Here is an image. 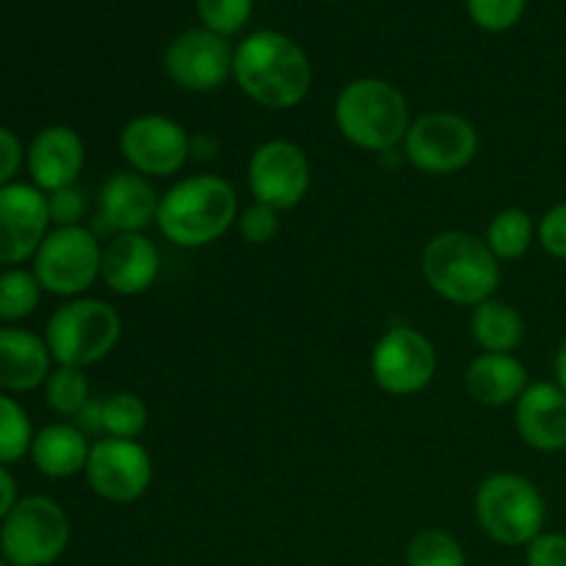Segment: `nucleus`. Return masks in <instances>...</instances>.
Masks as SVG:
<instances>
[{
    "label": "nucleus",
    "instance_id": "32",
    "mask_svg": "<svg viewBox=\"0 0 566 566\" xmlns=\"http://www.w3.org/2000/svg\"><path fill=\"white\" fill-rule=\"evenodd\" d=\"M238 227H241V235L249 247H265V243L274 241L282 230L280 210L254 202L243 210L241 219H238Z\"/></svg>",
    "mask_w": 566,
    "mask_h": 566
},
{
    "label": "nucleus",
    "instance_id": "36",
    "mask_svg": "<svg viewBox=\"0 0 566 566\" xmlns=\"http://www.w3.org/2000/svg\"><path fill=\"white\" fill-rule=\"evenodd\" d=\"M25 164V147L9 127H0V188L14 182L17 171Z\"/></svg>",
    "mask_w": 566,
    "mask_h": 566
},
{
    "label": "nucleus",
    "instance_id": "15",
    "mask_svg": "<svg viewBox=\"0 0 566 566\" xmlns=\"http://www.w3.org/2000/svg\"><path fill=\"white\" fill-rule=\"evenodd\" d=\"M48 232V193L28 182L0 188V265L14 269L33 260Z\"/></svg>",
    "mask_w": 566,
    "mask_h": 566
},
{
    "label": "nucleus",
    "instance_id": "10",
    "mask_svg": "<svg viewBox=\"0 0 566 566\" xmlns=\"http://www.w3.org/2000/svg\"><path fill=\"white\" fill-rule=\"evenodd\" d=\"M437 374V348L420 329L396 324L379 337L370 354V376L387 396H418Z\"/></svg>",
    "mask_w": 566,
    "mask_h": 566
},
{
    "label": "nucleus",
    "instance_id": "9",
    "mask_svg": "<svg viewBox=\"0 0 566 566\" xmlns=\"http://www.w3.org/2000/svg\"><path fill=\"white\" fill-rule=\"evenodd\" d=\"M479 153V130L453 111H429L409 125L403 158L426 175L448 177L473 164Z\"/></svg>",
    "mask_w": 566,
    "mask_h": 566
},
{
    "label": "nucleus",
    "instance_id": "31",
    "mask_svg": "<svg viewBox=\"0 0 566 566\" xmlns=\"http://www.w3.org/2000/svg\"><path fill=\"white\" fill-rule=\"evenodd\" d=\"M528 0H468V14L481 31H512L525 14Z\"/></svg>",
    "mask_w": 566,
    "mask_h": 566
},
{
    "label": "nucleus",
    "instance_id": "23",
    "mask_svg": "<svg viewBox=\"0 0 566 566\" xmlns=\"http://www.w3.org/2000/svg\"><path fill=\"white\" fill-rule=\"evenodd\" d=\"M473 340L490 354H512L523 343L525 324L523 315L501 298H486L479 307H473L470 318Z\"/></svg>",
    "mask_w": 566,
    "mask_h": 566
},
{
    "label": "nucleus",
    "instance_id": "4",
    "mask_svg": "<svg viewBox=\"0 0 566 566\" xmlns=\"http://www.w3.org/2000/svg\"><path fill=\"white\" fill-rule=\"evenodd\" d=\"M340 136L365 153H390L407 138L409 103L401 88L381 77H357L335 99Z\"/></svg>",
    "mask_w": 566,
    "mask_h": 566
},
{
    "label": "nucleus",
    "instance_id": "6",
    "mask_svg": "<svg viewBox=\"0 0 566 566\" xmlns=\"http://www.w3.org/2000/svg\"><path fill=\"white\" fill-rule=\"evenodd\" d=\"M122 337V318L103 298L77 296L61 304L44 326V343L55 365L88 368L108 357Z\"/></svg>",
    "mask_w": 566,
    "mask_h": 566
},
{
    "label": "nucleus",
    "instance_id": "3",
    "mask_svg": "<svg viewBox=\"0 0 566 566\" xmlns=\"http://www.w3.org/2000/svg\"><path fill=\"white\" fill-rule=\"evenodd\" d=\"M420 269L437 296L462 307H479L486 298H495L501 285V260L473 232L448 230L431 238Z\"/></svg>",
    "mask_w": 566,
    "mask_h": 566
},
{
    "label": "nucleus",
    "instance_id": "26",
    "mask_svg": "<svg viewBox=\"0 0 566 566\" xmlns=\"http://www.w3.org/2000/svg\"><path fill=\"white\" fill-rule=\"evenodd\" d=\"M42 285H39L36 274L28 269H6L0 274V321L11 324V321H22L39 307L42 298Z\"/></svg>",
    "mask_w": 566,
    "mask_h": 566
},
{
    "label": "nucleus",
    "instance_id": "13",
    "mask_svg": "<svg viewBox=\"0 0 566 566\" xmlns=\"http://www.w3.org/2000/svg\"><path fill=\"white\" fill-rule=\"evenodd\" d=\"M86 484L108 503H133L153 484V457L138 440L103 437L92 446L86 462Z\"/></svg>",
    "mask_w": 566,
    "mask_h": 566
},
{
    "label": "nucleus",
    "instance_id": "16",
    "mask_svg": "<svg viewBox=\"0 0 566 566\" xmlns=\"http://www.w3.org/2000/svg\"><path fill=\"white\" fill-rule=\"evenodd\" d=\"M97 205L99 230L111 232L114 238L147 230L158 219L160 197L155 193L149 177L138 171H116L99 188Z\"/></svg>",
    "mask_w": 566,
    "mask_h": 566
},
{
    "label": "nucleus",
    "instance_id": "41",
    "mask_svg": "<svg viewBox=\"0 0 566 566\" xmlns=\"http://www.w3.org/2000/svg\"><path fill=\"white\" fill-rule=\"evenodd\" d=\"M0 566H11V564H9V562H6V558H3V556H0Z\"/></svg>",
    "mask_w": 566,
    "mask_h": 566
},
{
    "label": "nucleus",
    "instance_id": "19",
    "mask_svg": "<svg viewBox=\"0 0 566 566\" xmlns=\"http://www.w3.org/2000/svg\"><path fill=\"white\" fill-rule=\"evenodd\" d=\"M160 274V252L144 232L114 235L103 247L99 280L116 296H142Z\"/></svg>",
    "mask_w": 566,
    "mask_h": 566
},
{
    "label": "nucleus",
    "instance_id": "22",
    "mask_svg": "<svg viewBox=\"0 0 566 566\" xmlns=\"http://www.w3.org/2000/svg\"><path fill=\"white\" fill-rule=\"evenodd\" d=\"M88 437L75 423H50L33 434L31 462L48 479H72L88 462Z\"/></svg>",
    "mask_w": 566,
    "mask_h": 566
},
{
    "label": "nucleus",
    "instance_id": "2",
    "mask_svg": "<svg viewBox=\"0 0 566 566\" xmlns=\"http://www.w3.org/2000/svg\"><path fill=\"white\" fill-rule=\"evenodd\" d=\"M238 219V193L224 177L191 175L177 180L160 197V235L182 249L210 247L219 241Z\"/></svg>",
    "mask_w": 566,
    "mask_h": 566
},
{
    "label": "nucleus",
    "instance_id": "29",
    "mask_svg": "<svg viewBox=\"0 0 566 566\" xmlns=\"http://www.w3.org/2000/svg\"><path fill=\"white\" fill-rule=\"evenodd\" d=\"M33 429L25 409L11 396H0V464L20 462L31 453Z\"/></svg>",
    "mask_w": 566,
    "mask_h": 566
},
{
    "label": "nucleus",
    "instance_id": "35",
    "mask_svg": "<svg viewBox=\"0 0 566 566\" xmlns=\"http://www.w3.org/2000/svg\"><path fill=\"white\" fill-rule=\"evenodd\" d=\"M525 566H566V534L542 531L525 547Z\"/></svg>",
    "mask_w": 566,
    "mask_h": 566
},
{
    "label": "nucleus",
    "instance_id": "1",
    "mask_svg": "<svg viewBox=\"0 0 566 566\" xmlns=\"http://www.w3.org/2000/svg\"><path fill=\"white\" fill-rule=\"evenodd\" d=\"M232 77L263 108L291 111L313 88V64L285 33L254 31L235 48Z\"/></svg>",
    "mask_w": 566,
    "mask_h": 566
},
{
    "label": "nucleus",
    "instance_id": "18",
    "mask_svg": "<svg viewBox=\"0 0 566 566\" xmlns=\"http://www.w3.org/2000/svg\"><path fill=\"white\" fill-rule=\"evenodd\" d=\"M520 440L542 453L566 448V392L556 381H534L514 403Z\"/></svg>",
    "mask_w": 566,
    "mask_h": 566
},
{
    "label": "nucleus",
    "instance_id": "37",
    "mask_svg": "<svg viewBox=\"0 0 566 566\" xmlns=\"http://www.w3.org/2000/svg\"><path fill=\"white\" fill-rule=\"evenodd\" d=\"M75 426L86 437L105 434L103 431V401H99V398H88L86 407L75 415Z\"/></svg>",
    "mask_w": 566,
    "mask_h": 566
},
{
    "label": "nucleus",
    "instance_id": "11",
    "mask_svg": "<svg viewBox=\"0 0 566 566\" xmlns=\"http://www.w3.org/2000/svg\"><path fill=\"white\" fill-rule=\"evenodd\" d=\"M247 177L254 202L269 205L282 213L304 202L313 182V166L298 144L287 138H271L252 153Z\"/></svg>",
    "mask_w": 566,
    "mask_h": 566
},
{
    "label": "nucleus",
    "instance_id": "8",
    "mask_svg": "<svg viewBox=\"0 0 566 566\" xmlns=\"http://www.w3.org/2000/svg\"><path fill=\"white\" fill-rule=\"evenodd\" d=\"M103 269V247L97 235L77 227H55L48 232L39 252L33 254V274L42 291L53 296L77 298L99 280Z\"/></svg>",
    "mask_w": 566,
    "mask_h": 566
},
{
    "label": "nucleus",
    "instance_id": "5",
    "mask_svg": "<svg viewBox=\"0 0 566 566\" xmlns=\"http://www.w3.org/2000/svg\"><path fill=\"white\" fill-rule=\"evenodd\" d=\"M473 512L479 528L497 545L528 547L545 531V497L520 473H492L481 481Z\"/></svg>",
    "mask_w": 566,
    "mask_h": 566
},
{
    "label": "nucleus",
    "instance_id": "12",
    "mask_svg": "<svg viewBox=\"0 0 566 566\" xmlns=\"http://www.w3.org/2000/svg\"><path fill=\"white\" fill-rule=\"evenodd\" d=\"M119 153L144 177L177 175L191 158V136L180 122L164 114L133 116L119 133Z\"/></svg>",
    "mask_w": 566,
    "mask_h": 566
},
{
    "label": "nucleus",
    "instance_id": "30",
    "mask_svg": "<svg viewBox=\"0 0 566 566\" xmlns=\"http://www.w3.org/2000/svg\"><path fill=\"white\" fill-rule=\"evenodd\" d=\"M202 28L219 36H235L252 17V0H197Z\"/></svg>",
    "mask_w": 566,
    "mask_h": 566
},
{
    "label": "nucleus",
    "instance_id": "38",
    "mask_svg": "<svg viewBox=\"0 0 566 566\" xmlns=\"http://www.w3.org/2000/svg\"><path fill=\"white\" fill-rule=\"evenodd\" d=\"M17 501H20V497H17L14 479H11L9 470H6L3 464H0V523H3L6 514H9L11 509H14Z\"/></svg>",
    "mask_w": 566,
    "mask_h": 566
},
{
    "label": "nucleus",
    "instance_id": "20",
    "mask_svg": "<svg viewBox=\"0 0 566 566\" xmlns=\"http://www.w3.org/2000/svg\"><path fill=\"white\" fill-rule=\"evenodd\" d=\"M50 348L44 337L17 326L0 329V390H36L50 376Z\"/></svg>",
    "mask_w": 566,
    "mask_h": 566
},
{
    "label": "nucleus",
    "instance_id": "17",
    "mask_svg": "<svg viewBox=\"0 0 566 566\" xmlns=\"http://www.w3.org/2000/svg\"><path fill=\"white\" fill-rule=\"evenodd\" d=\"M86 164L83 138L66 125H48L33 136L25 149V166L39 191L53 193L75 186Z\"/></svg>",
    "mask_w": 566,
    "mask_h": 566
},
{
    "label": "nucleus",
    "instance_id": "28",
    "mask_svg": "<svg viewBox=\"0 0 566 566\" xmlns=\"http://www.w3.org/2000/svg\"><path fill=\"white\" fill-rule=\"evenodd\" d=\"M407 566H468V556L453 534L426 528L407 545Z\"/></svg>",
    "mask_w": 566,
    "mask_h": 566
},
{
    "label": "nucleus",
    "instance_id": "21",
    "mask_svg": "<svg viewBox=\"0 0 566 566\" xmlns=\"http://www.w3.org/2000/svg\"><path fill=\"white\" fill-rule=\"evenodd\" d=\"M528 370L514 354H479L464 374V387L470 398L484 407H509L517 403L528 387Z\"/></svg>",
    "mask_w": 566,
    "mask_h": 566
},
{
    "label": "nucleus",
    "instance_id": "33",
    "mask_svg": "<svg viewBox=\"0 0 566 566\" xmlns=\"http://www.w3.org/2000/svg\"><path fill=\"white\" fill-rule=\"evenodd\" d=\"M48 213H50V224L77 227L83 216H86V197H83L81 188L75 186L48 193Z\"/></svg>",
    "mask_w": 566,
    "mask_h": 566
},
{
    "label": "nucleus",
    "instance_id": "27",
    "mask_svg": "<svg viewBox=\"0 0 566 566\" xmlns=\"http://www.w3.org/2000/svg\"><path fill=\"white\" fill-rule=\"evenodd\" d=\"M88 398H92V390H88V379L83 368L59 365L55 370H50L48 381H44V401L55 415L75 418L86 407Z\"/></svg>",
    "mask_w": 566,
    "mask_h": 566
},
{
    "label": "nucleus",
    "instance_id": "39",
    "mask_svg": "<svg viewBox=\"0 0 566 566\" xmlns=\"http://www.w3.org/2000/svg\"><path fill=\"white\" fill-rule=\"evenodd\" d=\"M216 149H219V142H216L213 136H197V138H191V155L193 158H210V155L216 153Z\"/></svg>",
    "mask_w": 566,
    "mask_h": 566
},
{
    "label": "nucleus",
    "instance_id": "34",
    "mask_svg": "<svg viewBox=\"0 0 566 566\" xmlns=\"http://www.w3.org/2000/svg\"><path fill=\"white\" fill-rule=\"evenodd\" d=\"M536 241L551 258L566 260V202L553 205L536 227Z\"/></svg>",
    "mask_w": 566,
    "mask_h": 566
},
{
    "label": "nucleus",
    "instance_id": "24",
    "mask_svg": "<svg viewBox=\"0 0 566 566\" xmlns=\"http://www.w3.org/2000/svg\"><path fill=\"white\" fill-rule=\"evenodd\" d=\"M534 238L536 227L531 221V216L520 208H506L492 216L484 241L501 263H512V260H520L528 254Z\"/></svg>",
    "mask_w": 566,
    "mask_h": 566
},
{
    "label": "nucleus",
    "instance_id": "25",
    "mask_svg": "<svg viewBox=\"0 0 566 566\" xmlns=\"http://www.w3.org/2000/svg\"><path fill=\"white\" fill-rule=\"evenodd\" d=\"M149 426V407L136 392H114L103 401V431L114 440H138Z\"/></svg>",
    "mask_w": 566,
    "mask_h": 566
},
{
    "label": "nucleus",
    "instance_id": "14",
    "mask_svg": "<svg viewBox=\"0 0 566 566\" xmlns=\"http://www.w3.org/2000/svg\"><path fill=\"white\" fill-rule=\"evenodd\" d=\"M232 61L235 50L224 36L208 28H191L171 39L164 53V70L186 92H213L232 77Z\"/></svg>",
    "mask_w": 566,
    "mask_h": 566
},
{
    "label": "nucleus",
    "instance_id": "40",
    "mask_svg": "<svg viewBox=\"0 0 566 566\" xmlns=\"http://www.w3.org/2000/svg\"><path fill=\"white\" fill-rule=\"evenodd\" d=\"M553 370H556V385L566 392V340L562 343L556 354V363H553Z\"/></svg>",
    "mask_w": 566,
    "mask_h": 566
},
{
    "label": "nucleus",
    "instance_id": "7",
    "mask_svg": "<svg viewBox=\"0 0 566 566\" xmlns=\"http://www.w3.org/2000/svg\"><path fill=\"white\" fill-rule=\"evenodd\" d=\"M70 545V517L48 495H28L0 523V556L11 566H50Z\"/></svg>",
    "mask_w": 566,
    "mask_h": 566
}]
</instances>
